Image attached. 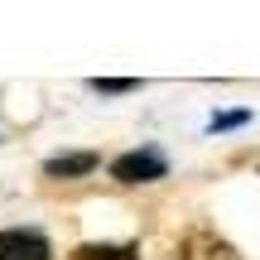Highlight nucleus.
Here are the masks:
<instances>
[{
    "label": "nucleus",
    "mask_w": 260,
    "mask_h": 260,
    "mask_svg": "<svg viewBox=\"0 0 260 260\" xmlns=\"http://www.w3.org/2000/svg\"><path fill=\"white\" fill-rule=\"evenodd\" d=\"M164 154L159 149H130V154H116L111 159V178L116 183H154L164 178Z\"/></svg>",
    "instance_id": "nucleus-1"
},
{
    "label": "nucleus",
    "mask_w": 260,
    "mask_h": 260,
    "mask_svg": "<svg viewBox=\"0 0 260 260\" xmlns=\"http://www.w3.org/2000/svg\"><path fill=\"white\" fill-rule=\"evenodd\" d=\"M0 260H53V246L39 232L10 226V232H0Z\"/></svg>",
    "instance_id": "nucleus-2"
},
{
    "label": "nucleus",
    "mask_w": 260,
    "mask_h": 260,
    "mask_svg": "<svg viewBox=\"0 0 260 260\" xmlns=\"http://www.w3.org/2000/svg\"><path fill=\"white\" fill-rule=\"evenodd\" d=\"M178 260H241L236 255L232 241H222L217 232H207V226H198V232L183 236V246H178Z\"/></svg>",
    "instance_id": "nucleus-3"
},
{
    "label": "nucleus",
    "mask_w": 260,
    "mask_h": 260,
    "mask_svg": "<svg viewBox=\"0 0 260 260\" xmlns=\"http://www.w3.org/2000/svg\"><path fill=\"white\" fill-rule=\"evenodd\" d=\"M140 255V246L135 241H125V246H111V241H87V246H77L73 260H135Z\"/></svg>",
    "instance_id": "nucleus-4"
},
{
    "label": "nucleus",
    "mask_w": 260,
    "mask_h": 260,
    "mask_svg": "<svg viewBox=\"0 0 260 260\" xmlns=\"http://www.w3.org/2000/svg\"><path fill=\"white\" fill-rule=\"evenodd\" d=\"M92 169H96V154H87V149H82V154H58V159H48L44 174L48 178H77V174H92Z\"/></svg>",
    "instance_id": "nucleus-5"
},
{
    "label": "nucleus",
    "mask_w": 260,
    "mask_h": 260,
    "mask_svg": "<svg viewBox=\"0 0 260 260\" xmlns=\"http://www.w3.org/2000/svg\"><path fill=\"white\" fill-rule=\"evenodd\" d=\"M140 82H130V77H96L92 82V92H106V96H125V92H135Z\"/></svg>",
    "instance_id": "nucleus-6"
},
{
    "label": "nucleus",
    "mask_w": 260,
    "mask_h": 260,
    "mask_svg": "<svg viewBox=\"0 0 260 260\" xmlns=\"http://www.w3.org/2000/svg\"><path fill=\"white\" fill-rule=\"evenodd\" d=\"M241 121H246V111H232V116H217L212 125H217V130H232V125H241Z\"/></svg>",
    "instance_id": "nucleus-7"
}]
</instances>
